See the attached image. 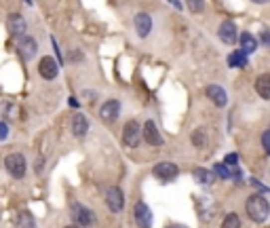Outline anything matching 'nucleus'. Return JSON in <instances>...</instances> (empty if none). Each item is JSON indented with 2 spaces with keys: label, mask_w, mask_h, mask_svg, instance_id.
<instances>
[{
  "label": "nucleus",
  "mask_w": 270,
  "mask_h": 228,
  "mask_svg": "<svg viewBox=\"0 0 270 228\" xmlns=\"http://www.w3.org/2000/svg\"><path fill=\"white\" fill-rule=\"evenodd\" d=\"M192 175H194V180L201 182V184H213L215 182V175L209 169H203V167H196L192 171Z\"/></svg>",
  "instance_id": "6ab92c4d"
},
{
  "label": "nucleus",
  "mask_w": 270,
  "mask_h": 228,
  "mask_svg": "<svg viewBox=\"0 0 270 228\" xmlns=\"http://www.w3.org/2000/svg\"><path fill=\"white\" fill-rule=\"evenodd\" d=\"M262 42H264V45H270V32H268V28L262 30Z\"/></svg>",
  "instance_id": "a878e982"
},
{
  "label": "nucleus",
  "mask_w": 270,
  "mask_h": 228,
  "mask_svg": "<svg viewBox=\"0 0 270 228\" xmlns=\"http://www.w3.org/2000/svg\"><path fill=\"white\" fill-rule=\"evenodd\" d=\"M228 66L230 68H245L247 66V55L243 51H235L228 55Z\"/></svg>",
  "instance_id": "aec40b11"
},
{
  "label": "nucleus",
  "mask_w": 270,
  "mask_h": 228,
  "mask_svg": "<svg viewBox=\"0 0 270 228\" xmlns=\"http://www.w3.org/2000/svg\"><path fill=\"white\" fill-rule=\"evenodd\" d=\"M6 133H8L6 125H4V122H0V139H4V137H6Z\"/></svg>",
  "instance_id": "bb28decb"
},
{
  "label": "nucleus",
  "mask_w": 270,
  "mask_h": 228,
  "mask_svg": "<svg viewBox=\"0 0 270 228\" xmlns=\"http://www.w3.org/2000/svg\"><path fill=\"white\" fill-rule=\"evenodd\" d=\"M222 228H241V220H239V216H237V214H228L226 218H224Z\"/></svg>",
  "instance_id": "5701e85b"
},
{
  "label": "nucleus",
  "mask_w": 270,
  "mask_h": 228,
  "mask_svg": "<svg viewBox=\"0 0 270 228\" xmlns=\"http://www.w3.org/2000/svg\"><path fill=\"white\" fill-rule=\"evenodd\" d=\"M19 228H36V222L30 212H21L19 214Z\"/></svg>",
  "instance_id": "4be33fe9"
},
{
  "label": "nucleus",
  "mask_w": 270,
  "mask_h": 228,
  "mask_svg": "<svg viewBox=\"0 0 270 228\" xmlns=\"http://www.w3.org/2000/svg\"><path fill=\"white\" fill-rule=\"evenodd\" d=\"M167 228H188V226H182V224H173V226H167Z\"/></svg>",
  "instance_id": "c756f323"
},
{
  "label": "nucleus",
  "mask_w": 270,
  "mask_h": 228,
  "mask_svg": "<svg viewBox=\"0 0 270 228\" xmlns=\"http://www.w3.org/2000/svg\"><path fill=\"white\" fill-rule=\"evenodd\" d=\"M6 28L8 32L13 34V36H21V34L25 32V19L19 15V13H13V15H8V19H6Z\"/></svg>",
  "instance_id": "ddd939ff"
},
{
  "label": "nucleus",
  "mask_w": 270,
  "mask_h": 228,
  "mask_svg": "<svg viewBox=\"0 0 270 228\" xmlns=\"http://www.w3.org/2000/svg\"><path fill=\"white\" fill-rule=\"evenodd\" d=\"M154 175L158 180H165V182H171V180H175L177 175H179V169H177V165L175 163H169V161H163V163H158L154 169Z\"/></svg>",
  "instance_id": "423d86ee"
},
{
  "label": "nucleus",
  "mask_w": 270,
  "mask_h": 228,
  "mask_svg": "<svg viewBox=\"0 0 270 228\" xmlns=\"http://www.w3.org/2000/svg\"><path fill=\"white\" fill-rule=\"evenodd\" d=\"M270 214V203L268 199L262 197V195H254L249 197L247 201V216L251 218L254 222H264Z\"/></svg>",
  "instance_id": "f257e3e1"
},
{
  "label": "nucleus",
  "mask_w": 270,
  "mask_h": 228,
  "mask_svg": "<svg viewBox=\"0 0 270 228\" xmlns=\"http://www.w3.org/2000/svg\"><path fill=\"white\" fill-rule=\"evenodd\" d=\"M72 131H74V135H78V137H83L89 131V122L80 112L74 114V118H72Z\"/></svg>",
  "instance_id": "dca6fc26"
},
{
  "label": "nucleus",
  "mask_w": 270,
  "mask_h": 228,
  "mask_svg": "<svg viewBox=\"0 0 270 228\" xmlns=\"http://www.w3.org/2000/svg\"><path fill=\"white\" fill-rule=\"evenodd\" d=\"M72 220L76 222V226H91L95 222V216L91 209H87L85 205H72Z\"/></svg>",
  "instance_id": "20e7f679"
},
{
  "label": "nucleus",
  "mask_w": 270,
  "mask_h": 228,
  "mask_svg": "<svg viewBox=\"0 0 270 228\" xmlns=\"http://www.w3.org/2000/svg\"><path fill=\"white\" fill-rule=\"evenodd\" d=\"M119 114H121V102L119 100H108L102 110H100V116L104 122H108V125H112V122L119 118Z\"/></svg>",
  "instance_id": "0eeeda50"
},
{
  "label": "nucleus",
  "mask_w": 270,
  "mask_h": 228,
  "mask_svg": "<svg viewBox=\"0 0 270 228\" xmlns=\"http://www.w3.org/2000/svg\"><path fill=\"white\" fill-rule=\"evenodd\" d=\"M57 72H59V66H57V61L53 57H42L38 61V74L44 78V81H53V78H57Z\"/></svg>",
  "instance_id": "6e6552de"
},
{
  "label": "nucleus",
  "mask_w": 270,
  "mask_h": 228,
  "mask_svg": "<svg viewBox=\"0 0 270 228\" xmlns=\"http://www.w3.org/2000/svg\"><path fill=\"white\" fill-rule=\"evenodd\" d=\"M220 40L224 42V45H235L237 42V25L232 21H224L220 25Z\"/></svg>",
  "instance_id": "f8f14e48"
},
{
  "label": "nucleus",
  "mask_w": 270,
  "mask_h": 228,
  "mask_svg": "<svg viewBox=\"0 0 270 228\" xmlns=\"http://www.w3.org/2000/svg\"><path fill=\"white\" fill-rule=\"evenodd\" d=\"M256 49H258V42H256V38L251 36L249 32H243V34H241V51L247 55V53H254Z\"/></svg>",
  "instance_id": "a211bd4d"
},
{
  "label": "nucleus",
  "mask_w": 270,
  "mask_h": 228,
  "mask_svg": "<svg viewBox=\"0 0 270 228\" xmlns=\"http://www.w3.org/2000/svg\"><path fill=\"white\" fill-rule=\"evenodd\" d=\"M207 95H209V100L215 104V106H220V108H224L228 104V95H226V91H224L220 85H211L209 89H207Z\"/></svg>",
  "instance_id": "4468645a"
},
{
  "label": "nucleus",
  "mask_w": 270,
  "mask_h": 228,
  "mask_svg": "<svg viewBox=\"0 0 270 228\" xmlns=\"http://www.w3.org/2000/svg\"><path fill=\"white\" fill-rule=\"evenodd\" d=\"M4 165H6V171L11 173L15 180H21L25 175V159H23V154H19V152L8 154L4 159Z\"/></svg>",
  "instance_id": "f03ea898"
},
{
  "label": "nucleus",
  "mask_w": 270,
  "mask_h": 228,
  "mask_svg": "<svg viewBox=\"0 0 270 228\" xmlns=\"http://www.w3.org/2000/svg\"><path fill=\"white\" fill-rule=\"evenodd\" d=\"M68 104H70V106H72V108H78V102H76V100H74V98H72V100H70V102H68Z\"/></svg>",
  "instance_id": "c85d7f7f"
},
{
  "label": "nucleus",
  "mask_w": 270,
  "mask_h": 228,
  "mask_svg": "<svg viewBox=\"0 0 270 228\" xmlns=\"http://www.w3.org/2000/svg\"><path fill=\"white\" fill-rule=\"evenodd\" d=\"M133 214H135V222H137L139 228H150L152 226V212L143 201H137V203H135Z\"/></svg>",
  "instance_id": "39448f33"
},
{
  "label": "nucleus",
  "mask_w": 270,
  "mask_h": 228,
  "mask_svg": "<svg viewBox=\"0 0 270 228\" xmlns=\"http://www.w3.org/2000/svg\"><path fill=\"white\" fill-rule=\"evenodd\" d=\"M141 137H143V142L150 144V146H163V137H160L158 129L152 120H148L146 125L141 127Z\"/></svg>",
  "instance_id": "1a4fd4ad"
},
{
  "label": "nucleus",
  "mask_w": 270,
  "mask_h": 228,
  "mask_svg": "<svg viewBox=\"0 0 270 228\" xmlns=\"http://www.w3.org/2000/svg\"><path fill=\"white\" fill-rule=\"evenodd\" d=\"M19 49H21V53L25 55V59H30L36 55V49H38V45H36V40L30 38V36H25L19 40Z\"/></svg>",
  "instance_id": "f3484780"
},
{
  "label": "nucleus",
  "mask_w": 270,
  "mask_h": 228,
  "mask_svg": "<svg viewBox=\"0 0 270 228\" xmlns=\"http://www.w3.org/2000/svg\"><path fill=\"white\" fill-rule=\"evenodd\" d=\"M192 144L196 148H205L207 146V131L201 127V129H196L194 133H192Z\"/></svg>",
  "instance_id": "412c9836"
},
{
  "label": "nucleus",
  "mask_w": 270,
  "mask_h": 228,
  "mask_svg": "<svg viewBox=\"0 0 270 228\" xmlns=\"http://www.w3.org/2000/svg\"><path fill=\"white\" fill-rule=\"evenodd\" d=\"M237 161H239V154L232 152V154H228L226 159H224V165H226L228 169H235V167H237Z\"/></svg>",
  "instance_id": "b1692460"
},
{
  "label": "nucleus",
  "mask_w": 270,
  "mask_h": 228,
  "mask_svg": "<svg viewBox=\"0 0 270 228\" xmlns=\"http://www.w3.org/2000/svg\"><path fill=\"white\" fill-rule=\"evenodd\" d=\"M106 205L110 207V212L119 214L123 205H125V197H123V190L121 188H110L106 192Z\"/></svg>",
  "instance_id": "9d476101"
},
{
  "label": "nucleus",
  "mask_w": 270,
  "mask_h": 228,
  "mask_svg": "<svg viewBox=\"0 0 270 228\" xmlns=\"http://www.w3.org/2000/svg\"><path fill=\"white\" fill-rule=\"evenodd\" d=\"M123 142H125V146H129V148H137L139 146V142H141V127H139V122L129 120L127 125H125Z\"/></svg>",
  "instance_id": "7ed1b4c3"
},
{
  "label": "nucleus",
  "mask_w": 270,
  "mask_h": 228,
  "mask_svg": "<svg viewBox=\"0 0 270 228\" xmlns=\"http://www.w3.org/2000/svg\"><path fill=\"white\" fill-rule=\"evenodd\" d=\"M190 8H192V11H194V8H196V13H199L201 8H203V2H190Z\"/></svg>",
  "instance_id": "cd10ccee"
},
{
  "label": "nucleus",
  "mask_w": 270,
  "mask_h": 228,
  "mask_svg": "<svg viewBox=\"0 0 270 228\" xmlns=\"http://www.w3.org/2000/svg\"><path fill=\"white\" fill-rule=\"evenodd\" d=\"M152 30V17L148 13H137L135 15V32H137V36L146 38Z\"/></svg>",
  "instance_id": "9b49d317"
},
{
  "label": "nucleus",
  "mask_w": 270,
  "mask_h": 228,
  "mask_svg": "<svg viewBox=\"0 0 270 228\" xmlns=\"http://www.w3.org/2000/svg\"><path fill=\"white\" fill-rule=\"evenodd\" d=\"M262 146H264L266 154H270V131H266V133L262 135Z\"/></svg>",
  "instance_id": "393cba45"
},
{
  "label": "nucleus",
  "mask_w": 270,
  "mask_h": 228,
  "mask_svg": "<svg viewBox=\"0 0 270 228\" xmlns=\"http://www.w3.org/2000/svg\"><path fill=\"white\" fill-rule=\"evenodd\" d=\"M68 228H76V226H68Z\"/></svg>",
  "instance_id": "7c9ffc66"
},
{
  "label": "nucleus",
  "mask_w": 270,
  "mask_h": 228,
  "mask_svg": "<svg viewBox=\"0 0 270 228\" xmlns=\"http://www.w3.org/2000/svg\"><path fill=\"white\" fill-rule=\"evenodd\" d=\"M256 91H258V95H262L264 100H270V72L258 76V81H256Z\"/></svg>",
  "instance_id": "2eb2a0df"
}]
</instances>
